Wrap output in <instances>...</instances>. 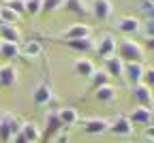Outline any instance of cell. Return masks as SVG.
I'll return each instance as SVG.
<instances>
[{
    "instance_id": "1",
    "label": "cell",
    "mask_w": 154,
    "mask_h": 143,
    "mask_svg": "<svg viewBox=\"0 0 154 143\" xmlns=\"http://www.w3.org/2000/svg\"><path fill=\"white\" fill-rule=\"evenodd\" d=\"M116 56H118L124 64H131V62L141 64L146 60V49H143L141 43H137V41H133V38H122V41H118Z\"/></svg>"
},
{
    "instance_id": "2",
    "label": "cell",
    "mask_w": 154,
    "mask_h": 143,
    "mask_svg": "<svg viewBox=\"0 0 154 143\" xmlns=\"http://www.w3.org/2000/svg\"><path fill=\"white\" fill-rule=\"evenodd\" d=\"M22 130V120L13 113H2L0 115V141L11 143V139Z\"/></svg>"
},
{
    "instance_id": "3",
    "label": "cell",
    "mask_w": 154,
    "mask_h": 143,
    "mask_svg": "<svg viewBox=\"0 0 154 143\" xmlns=\"http://www.w3.org/2000/svg\"><path fill=\"white\" fill-rule=\"evenodd\" d=\"M116 47H118L116 36L109 34V32H105V34H101V38L94 43V53L99 56V58H103V60H107V58L116 56Z\"/></svg>"
},
{
    "instance_id": "4",
    "label": "cell",
    "mask_w": 154,
    "mask_h": 143,
    "mask_svg": "<svg viewBox=\"0 0 154 143\" xmlns=\"http://www.w3.org/2000/svg\"><path fill=\"white\" fill-rule=\"evenodd\" d=\"M90 13L96 22H107L113 15V2L111 0H90Z\"/></svg>"
},
{
    "instance_id": "5",
    "label": "cell",
    "mask_w": 154,
    "mask_h": 143,
    "mask_svg": "<svg viewBox=\"0 0 154 143\" xmlns=\"http://www.w3.org/2000/svg\"><path fill=\"white\" fill-rule=\"evenodd\" d=\"M51 98H54V94H51V86H49V81H47V79H41V81H38V84L34 86V92H32V100H34V105L43 107V105L51 103Z\"/></svg>"
},
{
    "instance_id": "6",
    "label": "cell",
    "mask_w": 154,
    "mask_h": 143,
    "mask_svg": "<svg viewBox=\"0 0 154 143\" xmlns=\"http://www.w3.org/2000/svg\"><path fill=\"white\" fill-rule=\"evenodd\" d=\"M135 126L131 124V120L126 115H116L113 120H109V132L118 135V137H128L133 135Z\"/></svg>"
},
{
    "instance_id": "7",
    "label": "cell",
    "mask_w": 154,
    "mask_h": 143,
    "mask_svg": "<svg viewBox=\"0 0 154 143\" xmlns=\"http://www.w3.org/2000/svg\"><path fill=\"white\" fill-rule=\"evenodd\" d=\"M126 117L131 120L133 126H150L152 122H154V111L152 109H146V107H135Z\"/></svg>"
},
{
    "instance_id": "8",
    "label": "cell",
    "mask_w": 154,
    "mask_h": 143,
    "mask_svg": "<svg viewBox=\"0 0 154 143\" xmlns=\"http://www.w3.org/2000/svg\"><path fill=\"white\" fill-rule=\"evenodd\" d=\"M131 96H133V100H135V103H137V107H146V109H150V107H152V103H154L152 90H150V88H146L143 84H139V86H133Z\"/></svg>"
},
{
    "instance_id": "9",
    "label": "cell",
    "mask_w": 154,
    "mask_h": 143,
    "mask_svg": "<svg viewBox=\"0 0 154 143\" xmlns=\"http://www.w3.org/2000/svg\"><path fill=\"white\" fill-rule=\"evenodd\" d=\"M116 28L122 34H137L141 30V22L133 15H122V17H118V22H116Z\"/></svg>"
},
{
    "instance_id": "10",
    "label": "cell",
    "mask_w": 154,
    "mask_h": 143,
    "mask_svg": "<svg viewBox=\"0 0 154 143\" xmlns=\"http://www.w3.org/2000/svg\"><path fill=\"white\" fill-rule=\"evenodd\" d=\"M82 128H84L86 135H103V132L109 130V120H105V117H88Z\"/></svg>"
},
{
    "instance_id": "11",
    "label": "cell",
    "mask_w": 154,
    "mask_h": 143,
    "mask_svg": "<svg viewBox=\"0 0 154 143\" xmlns=\"http://www.w3.org/2000/svg\"><path fill=\"white\" fill-rule=\"evenodd\" d=\"M60 41L62 45L79 51V53H88V51H94V38L92 36H86V38H73V41H64V38H56Z\"/></svg>"
},
{
    "instance_id": "12",
    "label": "cell",
    "mask_w": 154,
    "mask_h": 143,
    "mask_svg": "<svg viewBox=\"0 0 154 143\" xmlns=\"http://www.w3.org/2000/svg\"><path fill=\"white\" fill-rule=\"evenodd\" d=\"M143 64H137V62H131V64H124V79L128 81L131 86H139L141 79H143Z\"/></svg>"
},
{
    "instance_id": "13",
    "label": "cell",
    "mask_w": 154,
    "mask_h": 143,
    "mask_svg": "<svg viewBox=\"0 0 154 143\" xmlns=\"http://www.w3.org/2000/svg\"><path fill=\"white\" fill-rule=\"evenodd\" d=\"M86 36H90V26H86V24H73V26H69L58 38L73 41V38H86Z\"/></svg>"
},
{
    "instance_id": "14",
    "label": "cell",
    "mask_w": 154,
    "mask_h": 143,
    "mask_svg": "<svg viewBox=\"0 0 154 143\" xmlns=\"http://www.w3.org/2000/svg\"><path fill=\"white\" fill-rule=\"evenodd\" d=\"M96 71V66H94V62L90 58H77L75 62H73V73L77 75V77H90L92 73Z\"/></svg>"
},
{
    "instance_id": "15",
    "label": "cell",
    "mask_w": 154,
    "mask_h": 143,
    "mask_svg": "<svg viewBox=\"0 0 154 143\" xmlns=\"http://www.w3.org/2000/svg\"><path fill=\"white\" fill-rule=\"evenodd\" d=\"M64 126L60 124V117H58V111H47L45 113V135L47 137H56Z\"/></svg>"
},
{
    "instance_id": "16",
    "label": "cell",
    "mask_w": 154,
    "mask_h": 143,
    "mask_svg": "<svg viewBox=\"0 0 154 143\" xmlns=\"http://www.w3.org/2000/svg\"><path fill=\"white\" fill-rule=\"evenodd\" d=\"M103 64H105L103 71H105L109 77H122V75H124V62H122L118 56H111V58L103 60Z\"/></svg>"
},
{
    "instance_id": "17",
    "label": "cell",
    "mask_w": 154,
    "mask_h": 143,
    "mask_svg": "<svg viewBox=\"0 0 154 143\" xmlns=\"http://www.w3.org/2000/svg\"><path fill=\"white\" fill-rule=\"evenodd\" d=\"M17 84V68L11 64H2L0 66V86L2 88H13Z\"/></svg>"
},
{
    "instance_id": "18",
    "label": "cell",
    "mask_w": 154,
    "mask_h": 143,
    "mask_svg": "<svg viewBox=\"0 0 154 143\" xmlns=\"http://www.w3.org/2000/svg\"><path fill=\"white\" fill-rule=\"evenodd\" d=\"M58 117H60V124L62 126H73V124H77V120H79V113H77L75 107L66 105V107L58 109Z\"/></svg>"
},
{
    "instance_id": "19",
    "label": "cell",
    "mask_w": 154,
    "mask_h": 143,
    "mask_svg": "<svg viewBox=\"0 0 154 143\" xmlns=\"http://www.w3.org/2000/svg\"><path fill=\"white\" fill-rule=\"evenodd\" d=\"M22 137L28 141V143H38L41 141V130H38L36 124H32V122H22Z\"/></svg>"
},
{
    "instance_id": "20",
    "label": "cell",
    "mask_w": 154,
    "mask_h": 143,
    "mask_svg": "<svg viewBox=\"0 0 154 143\" xmlns=\"http://www.w3.org/2000/svg\"><path fill=\"white\" fill-rule=\"evenodd\" d=\"M22 38V32H19L17 26L11 24H0V41H9V43H19Z\"/></svg>"
},
{
    "instance_id": "21",
    "label": "cell",
    "mask_w": 154,
    "mask_h": 143,
    "mask_svg": "<svg viewBox=\"0 0 154 143\" xmlns=\"http://www.w3.org/2000/svg\"><path fill=\"white\" fill-rule=\"evenodd\" d=\"M109 79H111V77H109L103 68H96V71L88 77V81H90V90L94 92V90H99V88L107 86V84H109Z\"/></svg>"
},
{
    "instance_id": "22",
    "label": "cell",
    "mask_w": 154,
    "mask_h": 143,
    "mask_svg": "<svg viewBox=\"0 0 154 143\" xmlns=\"http://www.w3.org/2000/svg\"><path fill=\"white\" fill-rule=\"evenodd\" d=\"M116 88L111 86V84H107V86H103V88H99V90H94V98L99 100V103H111V100L116 98Z\"/></svg>"
},
{
    "instance_id": "23",
    "label": "cell",
    "mask_w": 154,
    "mask_h": 143,
    "mask_svg": "<svg viewBox=\"0 0 154 143\" xmlns=\"http://www.w3.org/2000/svg\"><path fill=\"white\" fill-rule=\"evenodd\" d=\"M62 9H66L69 13H73L77 17H84L88 13V7H86L84 0H64V7Z\"/></svg>"
},
{
    "instance_id": "24",
    "label": "cell",
    "mask_w": 154,
    "mask_h": 143,
    "mask_svg": "<svg viewBox=\"0 0 154 143\" xmlns=\"http://www.w3.org/2000/svg\"><path fill=\"white\" fill-rule=\"evenodd\" d=\"M0 56L5 60H13L19 56V43H9V41H0Z\"/></svg>"
},
{
    "instance_id": "25",
    "label": "cell",
    "mask_w": 154,
    "mask_h": 143,
    "mask_svg": "<svg viewBox=\"0 0 154 143\" xmlns=\"http://www.w3.org/2000/svg\"><path fill=\"white\" fill-rule=\"evenodd\" d=\"M24 56H28V58H41L43 56V45L38 43L36 38H30L28 43L24 45Z\"/></svg>"
},
{
    "instance_id": "26",
    "label": "cell",
    "mask_w": 154,
    "mask_h": 143,
    "mask_svg": "<svg viewBox=\"0 0 154 143\" xmlns=\"http://www.w3.org/2000/svg\"><path fill=\"white\" fill-rule=\"evenodd\" d=\"M19 19H22V17H19L17 13H13V11H11L9 7H5V5H0V22H2V24H11V26H15Z\"/></svg>"
},
{
    "instance_id": "27",
    "label": "cell",
    "mask_w": 154,
    "mask_h": 143,
    "mask_svg": "<svg viewBox=\"0 0 154 143\" xmlns=\"http://www.w3.org/2000/svg\"><path fill=\"white\" fill-rule=\"evenodd\" d=\"M5 7H9L13 13H17L19 17L26 15V0H5Z\"/></svg>"
},
{
    "instance_id": "28",
    "label": "cell",
    "mask_w": 154,
    "mask_h": 143,
    "mask_svg": "<svg viewBox=\"0 0 154 143\" xmlns=\"http://www.w3.org/2000/svg\"><path fill=\"white\" fill-rule=\"evenodd\" d=\"M64 7V0H43V11L41 13H54V11H58V9H62Z\"/></svg>"
},
{
    "instance_id": "29",
    "label": "cell",
    "mask_w": 154,
    "mask_h": 143,
    "mask_svg": "<svg viewBox=\"0 0 154 143\" xmlns=\"http://www.w3.org/2000/svg\"><path fill=\"white\" fill-rule=\"evenodd\" d=\"M43 11V0H26V13L28 15H38Z\"/></svg>"
},
{
    "instance_id": "30",
    "label": "cell",
    "mask_w": 154,
    "mask_h": 143,
    "mask_svg": "<svg viewBox=\"0 0 154 143\" xmlns=\"http://www.w3.org/2000/svg\"><path fill=\"white\" fill-rule=\"evenodd\" d=\"M139 9H141V15L146 17V22H154V5H152V2H146V0H141Z\"/></svg>"
},
{
    "instance_id": "31",
    "label": "cell",
    "mask_w": 154,
    "mask_h": 143,
    "mask_svg": "<svg viewBox=\"0 0 154 143\" xmlns=\"http://www.w3.org/2000/svg\"><path fill=\"white\" fill-rule=\"evenodd\" d=\"M141 84L150 90H154V66H148L143 68V79H141Z\"/></svg>"
},
{
    "instance_id": "32",
    "label": "cell",
    "mask_w": 154,
    "mask_h": 143,
    "mask_svg": "<svg viewBox=\"0 0 154 143\" xmlns=\"http://www.w3.org/2000/svg\"><path fill=\"white\" fill-rule=\"evenodd\" d=\"M141 32H143V36H146V38H152V36H154V22H143Z\"/></svg>"
},
{
    "instance_id": "33",
    "label": "cell",
    "mask_w": 154,
    "mask_h": 143,
    "mask_svg": "<svg viewBox=\"0 0 154 143\" xmlns=\"http://www.w3.org/2000/svg\"><path fill=\"white\" fill-rule=\"evenodd\" d=\"M143 135H146V139H150V141H154V124H150V126H146V130H143Z\"/></svg>"
},
{
    "instance_id": "34",
    "label": "cell",
    "mask_w": 154,
    "mask_h": 143,
    "mask_svg": "<svg viewBox=\"0 0 154 143\" xmlns=\"http://www.w3.org/2000/svg\"><path fill=\"white\" fill-rule=\"evenodd\" d=\"M11 143H28V141H26V139L22 137V132H17V135H15V137L11 139Z\"/></svg>"
},
{
    "instance_id": "35",
    "label": "cell",
    "mask_w": 154,
    "mask_h": 143,
    "mask_svg": "<svg viewBox=\"0 0 154 143\" xmlns=\"http://www.w3.org/2000/svg\"><path fill=\"white\" fill-rule=\"evenodd\" d=\"M143 49H150V51H154V36L152 38H146V47Z\"/></svg>"
},
{
    "instance_id": "36",
    "label": "cell",
    "mask_w": 154,
    "mask_h": 143,
    "mask_svg": "<svg viewBox=\"0 0 154 143\" xmlns=\"http://www.w3.org/2000/svg\"><path fill=\"white\" fill-rule=\"evenodd\" d=\"M146 2H152V5H154V0H146Z\"/></svg>"
},
{
    "instance_id": "37",
    "label": "cell",
    "mask_w": 154,
    "mask_h": 143,
    "mask_svg": "<svg viewBox=\"0 0 154 143\" xmlns=\"http://www.w3.org/2000/svg\"><path fill=\"white\" fill-rule=\"evenodd\" d=\"M0 24H2V22H0Z\"/></svg>"
}]
</instances>
